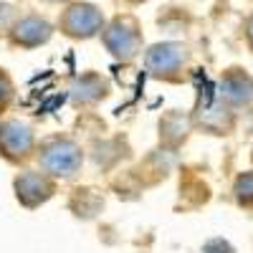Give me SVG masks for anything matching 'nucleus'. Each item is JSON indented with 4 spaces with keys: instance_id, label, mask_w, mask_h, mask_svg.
Instances as JSON below:
<instances>
[{
    "instance_id": "1",
    "label": "nucleus",
    "mask_w": 253,
    "mask_h": 253,
    "mask_svg": "<svg viewBox=\"0 0 253 253\" xmlns=\"http://www.w3.org/2000/svg\"><path fill=\"white\" fill-rule=\"evenodd\" d=\"M101 41L117 61H134L142 51V31L132 15H117L101 31Z\"/></svg>"
},
{
    "instance_id": "2",
    "label": "nucleus",
    "mask_w": 253,
    "mask_h": 253,
    "mask_svg": "<svg viewBox=\"0 0 253 253\" xmlns=\"http://www.w3.org/2000/svg\"><path fill=\"white\" fill-rule=\"evenodd\" d=\"M58 26L69 38H84L86 41V38L99 36L107 28V20H104V13L91 3H71L63 10Z\"/></svg>"
},
{
    "instance_id": "3",
    "label": "nucleus",
    "mask_w": 253,
    "mask_h": 253,
    "mask_svg": "<svg viewBox=\"0 0 253 253\" xmlns=\"http://www.w3.org/2000/svg\"><path fill=\"white\" fill-rule=\"evenodd\" d=\"M190 58L187 46L177 43V41H165V43H155L150 51L144 53V69L152 76H175L185 69V63Z\"/></svg>"
},
{
    "instance_id": "4",
    "label": "nucleus",
    "mask_w": 253,
    "mask_h": 253,
    "mask_svg": "<svg viewBox=\"0 0 253 253\" xmlns=\"http://www.w3.org/2000/svg\"><path fill=\"white\" fill-rule=\"evenodd\" d=\"M41 165H43V170L51 172V175L71 177L81 167V150L69 139H56L43 150Z\"/></svg>"
},
{
    "instance_id": "5",
    "label": "nucleus",
    "mask_w": 253,
    "mask_h": 253,
    "mask_svg": "<svg viewBox=\"0 0 253 253\" xmlns=\"http://www.w3.org/2000/svg\"><path fill=\"white\" fill-rule=\"evenodd\" d=\"M51 36H53V26L46 18H38V15H26V18L15 20V26L10 31V41L15 46H23V48L43 46Z\"/></svg>"
},
{
    "instance_id": "6",
    "label": "nucleus",
    "mask_w": 253,
    "mask_h": 253,
    "mask_svg": "<svg viewBox=\"0 0 253 253\" xmlns=\"http://www.w3.org/2000/svg\"><path fill=\"white\" fill-rule=\"evenodd\" d=\"M0 150H3L5 157L18 160V157H26L33 150V132L31 126L23 122H3L0 124Z\"/></svg>"
},
{
    "instance_id": "7",
    "label": "nucleus",
    "mask_w": 253,
    "mask_h": 253,
    "mask_svg": "<svg viewBox=\"0 0 253 253\" xmlns=\"http://www.w3.org/2000/svg\"><path fill=\"white\" fill-rule=\"evenodd\" d=\"M15 193H18L20 203L33 208V205L51 198L53 185H51V180L46 175H41V172H26V175H20L15 180Z\"/></svg>"
},
{
    "instance_id": "8",
    "label": "nucleus",
    "mask_w": 253,
    "mask_h": 253,
    "mask_svg": "<svg viewBox=\"0 0 253 253\" xmlns=\"http://www.w3.org/2000/svg\"><path fill=\"white\" fill-rule=\"evenodd\" d=\"M220 99L228 104H248L253 99V79L241 69H228L220 79Z\"/></svg>"
},
{
    "instance_id": "9",
    "label": "nucleus",
    "mask_w": 253,
    "mask_h": 253,
    "mask_svg": "<svg viewBox=\"0 0 253 253\" xmlns=\"http://www.w3.org/2000/svg\"><path fill=\"white\" fill-rule=\"evenodd\" d=\"M109 91V84L107 79H101L99 74H84L74 81V86H71V96L76 104H94L99 99H104Z\"/></svg>"
},
{
    "instance_id": "10",
    "label": "nucleus",
    "mask_w": 253,
    "mask_h": 253,
    "mask_svg": "<svg viewBox=\"0 0 253 253\" xmlns=\"http://www.w3.org/2000/svg\"><path fill=\"white\" fill-rule=\"evenodd\" d=\"M236 198L243 205H253V172H246L236 180Z\"/></svg>"
},
{
    "instance_id": "11",
    "label": "nucleus",
    "mask_w": 253,
    "mask_h": 253,
    "mask_svg": "<svg viewBox=\"0 0 253 253\" xmlns=\"http://www.w3.org/2000/svg\"><path fill=\"white\" fill-rule=\"evenodd\" d=\"M13 99V81L8 79V74L0 69V109H5Z\"/></svg>"
},
{
    "instance_id": "12",
    "label": "nucleus",
    "mask_w": 253,
    "mask_h": 253,
    "mask_svg": "<svg viewBox=\"0 0 253 253\" xmlns=\"http://www.w3.org/2000/svg\"><path fill=\"white\" fill-rule=\"evenodd\" d=\"M203 253H233V248H230V243L223 241V238H213V241L205 243Z\"/></svg>"
},
{
    "instance_id": "13",
    "label": "nucleus",
    "mask_w": 253,
    "mask_h": 253,
    "mask_svg": "<svg viewBox=\"0 0 253 253\" xmlns=\"http://www.w3.org/2000/svg\"><path fill=\"white\" fill-rule=\"evenodd\" d=\"M13 26H15V20H13V8L10 5H0V28H8V31H13Z\"/></svg>"
},
{
    "instance_id": "14",
    "label": "nucleus",
    "mask_w": 253,
    "mask_h": 253,
    "mask_svg": "<svg viewBox=\"0 0 253 253\" xmlns=\"http://www.w3.org/2000/svg\"><path fill=\"white\" fill-rule=\"evenodd\" d=\"M246 38H248V43L253 46V15L248 18V23H246Z\"/></svg>"
},
{
    "instance_id": "15",
    "label": "nucleus",
    "mask_w": 253,
    "mask_h": 253,
    "mask_svg": "<svg viewBox=\"0 0 253 253\" xmlns=\"http://www.w3.org/2000/svg\"><path fill=\"white\" fill-rule=\"evenodd\" d=\"M48 3H69V0H48Z\"/></svg>"
},
{
    "instance_id": "16",
    "label": "nucleus",
    "mask_w": 253,
    "mask_h": 253,
    "mask_svg": "<svg viewBox=\"0 0 253 253\" xmlns=\"http://www.w3.org/2000/svg\"><path fill=\"white\" fill-rule=\"evenodd\" d=\"M134 3H139V0H134Z\"/></svg>"
}]
</instances>
